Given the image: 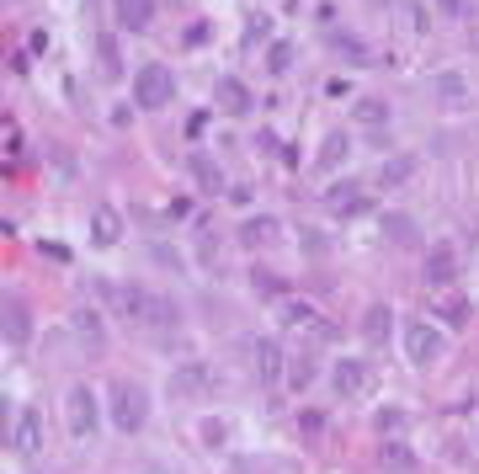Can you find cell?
<instances>
[{"mask_svg": "<svg viewBox=\"0 0 479 474\" xmlns=\"http://www.w3.org/2000/svg\"><path fill=\"white\" fill-rule=\"evenodd\" d=\"M171 102H176V75L166 64H139V75H133V107L160 113Z\"/></svg>", "mask_w": 479, "mask_h": 474, "instance_id": "4", "label": "cell"}, {"mask_svg": "<svg viewBox=\"0 0 479 474\" xmlns=\"http://www.w3.org/2000/svg\"><path fill=\"white\" fill-rule=\"evenodd\" d=\"M213 384V373H208V362H181L176 373H171V395L186 400V395H203Z\"/></svg>", "mask_w": 479, "mask_h": 474, "instance_id": "18", "label": "cell"}, {"mask_svg": "<svg viewBox=\"0 0 479 474\" xmlns=\"http://www.w3.org/2000/svg\"><path fill=\"white\" fill-rule=\"evenodd\" d=\"M5 347H11V352H27V347H32V314L22 309L16 294H5Z\"/></svg>", "mask_w": 479, "mask_h": 474, "instance_id": "10", "label": "cell"}, {"mask_svg": "<svg viewBox=\"0 0 479 474\" xmlns=\"http://www.w3.org/2000/svg\"><path fill=\"white\" fill-rule=\"evenodd\" d=\"M118 240H122V214H118V208H107V203H102V208H91V245L113 251Z\"/></svg>", "mask_w": 479, "mask_h": 474, "instance_id": "16", "label": "cell"}, {"mask_svg": "<svg viewBox=\"0 0 479 474\" xmlns=\"http://www.w3.org/2000/svg\"><path fill=\"white\" fill-rule=\"evenodd\" d=\"M378 469H384V474H416V469H420V459H416V448H411V442L389 437V442L378 448Z\"/></svg>", "mask_w": 479, "mask_h": 474, "instance_id": "15", "label": "cell"}, {"mask_svg": "<svg viewBox=\"0 0 479 474\" xmlns=\"http://www.w3.org/2000/svg\"><path fill=\"white\" fill-rule=\"evenodd\" d=\"M11 453H22V459L43 453V411L38 406H22L11 415Z\"/></svg>", "mask_w": 479, "mask_h": 474, "instance_id": "6", "label": "cell"}, {"mask_svg": "<svg viewBox=\"0 0 479 474\" xmlns=\"http://www.w3.org/2000/svg\"><path fill=\"white\" fill-rule=\"evenodd\" d=\"M250 357H256V378L267 384V389H277L288 373H283V352H277V342L272 336H256L250 342Z\"/></svg>", "mask_w": 479, "mask_h": 474, "instance_id": "9", "label": "cell"}, {"mask_svg": "<svg viewBox=\"0 0 479 474\" xmlns=\"http://www.w3.org/2000/svg\"><path fill=\"white\" fill-rule=\"evenodd\" d=\"M96 294L107 298L122 320H133V325H155V331H176L181 325L176 298L155 294V288H144V283H96Z\"/></svg>", "mask_w": 479, "mask_h": 474, "instance_id": "1", "label": "cell"}, {"mask_svg": "<svg viewBox=\"0 0 479 474\" xmlns=\"http://www.w3.org/2000/svg\"><path fill=\"white\" fill-rule=\"evenodd\" d=\"M384 240H389V245H416L420 240L416 219H405V214H384Z\"/></svg>", "mask_w": 479, "mask_h": 474, "instance_id": "23", "label": "cell"}, {"mask_svg": "<svg viewBox=\"0 0 479 474\" xmlns=\"http://www.w3.org/2000/svg\"><path fill=\"white\" fill-rule=\"evenodd\" d=\"M235 240L245 245V251H267V245H277V240H283V224H277L272 214H250V219L235 230Z\"/></svg>", "mask_w": 479, "mask_h": 474, "instance_id": "8", "label": "cell"}, {"mask_svg": "<svg viewBox=\"0 0 479 474\" xmlns=\"http://www.w3.org/2000/svg\"><path fill=\"white\" fill-rule=\"evenodd\" d=\"M389 336H394V309H389V304H367V309H362V342L384 347Z\"/></svg>", "mask_w": 479, "mask_h": 474, "instance_id": "17", "label": "cell"}, {"mask_svg": "<svg viewBox=\"0 0 479 474\" xmlns=\"http://www.w3.org/2000/svg\"><path fill=\"white\" fill-rule=\"evenodd\" d=\"M107 415H113V426L118 432H144V421H149V395H144V384H133V378H118V384H107Z\"/></svg>", "mask_w": 479, "mask_h": 474, "instance_id": "2", "label": "cell"}, {"mask_svg": "<svg viewBox=\"0 0 479 474\" xmlns=\"http://www.w3.org/2000/svg\"><path fill=\"white\" fill-rule=\"evenodd\" d=\"M400 16L411 22V32H431V27H426L431 16H426V5H416V0H405V5H400Z\"/></svg>", "mask_w": 479, "mask_h": 474, "instance_id": "33", "label": "cell"}, {"mask_svg": "<svg viewBox=\"0 0 479 474\" xmlns=\"http://www.w3.org/2000/svg\"><path fill=\"white\" fill-rule=\"evenodd\" d=\"M113 11H118V27L128 32H149L155 22V0H113Z\"/></svg>", "mask_w": 479, "mask_h": 474, "instance_id": "19", "label": "cell"}, {"mask_svg": "<svg viewBox=\"0 0 479 474\" xmlns=\"http://www.w3.org/2000/svg\"><path fill=\"white\" fill-rule=\"evenodd\" d=\"M453 278H458V251L442 240V245H431V251H426V283H431V288H442V283H453Z\"/></svg>", "mask_w": 479, "mask_h": 474, "instance_id": "13", "label": "cell"}, {"mask_svg": "<svg viewBox=\"0 0 479 474\" xmlns=\"http://www.w3.org/2000/svg\"><path fill=\"white\" fill-rule=\"evenodd\" d=\"M64 411H69V432H75V437H91V432L102 426V400H96L91 384H75V389L64 395Z\"/></svg>", "mask_w": 479, "mask_h": 474, "instance_id": "5", "label": "cell"}, {"mask_svg": "<svg viewBox=\"0 0 479 474\" xmlns=\"http://www.w3.org/2000/svg\"><path fill=\"white\" fill-rule=\"evenodd\" d=\"M405 421H411V411H405V406H384V411H378V432H400Z\"/></svg>", "mask_w": 479, "mask_h": 474, "instance_id": "31", "label": "cell"}, {"mask_svg": "<svg viewBox=\"0 0 479 474\" xmlns=\"http://www.w3.org/2000/svg\"><path fill=\"white\" fill-rule=\"evenodd\" d=\"M325 208L336 214V219H352L367 208V197H362V181H330L325 187Z\"/></svg>", "mask_w": 479, "mask_h": 474, "instance_id": "11", "label": "cell"}, {"mask_svg": "<svg viewBox=\"0 0 479 474\" xmlns=\"http://www.w3.org/2000/svg\"><path fill=\"white\" fill-rule=\"evenodd\" d=\"M400 342H405L411 368H437L442 352H447V336H442V325H431V320H405V325H400Z\"/></svg>", "mask_w": 479, "mask_h": 474, "instance_id": "3", "label": "cell"}, {"mask_svg": "<svg viewBox=\"0 0 479 474\" xmlns=\"http://www.w3.org/2000/svg\"><path fill=\"white\" fill-rule=\"evenodd\" d=\"M288 389H309L314 384V357L303 352V357H294V368H288V378H283Z\"/></svg>", "mask_w": 479, "mask_h": 474, "instance_id": "28", "label": "cell"}, {"mask_svg": "<svg viewBox=\"0 0 479 474\" xmlns=\"http://www.w3.org/2000/svg\"><path fill=\"white\" fill-rule=\"evenodd\" d=\"M69 325H75V336H80L86 347H107V325H102V314H96V309H75V314H69Z\"/></svg>", "mask_w": 479, "mask_h": 474, "instance_id": "21", "label": "cell"}, {"mask_svg": "<svg viewBox=\"0 0 479 474\" xmlns=\"http://www.w3.org/2000/svg\"><path fill=\"white\" fill-rule=\"evenodd\" d=\"M347 155H352V133H341V128H330V133L320 139V155H314V160H320V171H336V166H341Z\"/></svg>", "mask_w": 479, "mask_h": 474, "instance_id": "20", "label": "cell"}, {"mask_svg": "<svg viewBox=\"0 0 479 474\" xmlns=\"http://www.w3.org/2000/svg\"><path fill=\"white\" fill-rule=\"evenodd\" d=\"M299 426H303V437H320V432H325V411H303Z\"/></svg>", "mask_w": 479, "mask_h": 474, "instance_id": "36", "label": "cell"}, {"mask_svg": "<svg viewBox=\"0 0 479 474\" xmlns=\"http://www.w3.org/2000/svg\"><path fill=\"white\" fill-rule=\"evenodd\" d=\"M411 177H416V155H389L378 166V187H405Z\"/></svg>", "mask_w": 479, "mask_h": 474, "instance_id": "22", "label": "cell"}, {"mask_svg": "<svg viewBox=\"0 0 479 474\" xmlns=\"http://www.w3.org/2000/svg\"><path fill=\"white\" fill-rule=\"evenodd\" d=\"M250 283H256V294H267V298L283 294V278H277V272H267V267H256V272H250Z\"/></svg>", "mask_w": 479, "mask_h": 474, "instance_id": "29", "label": "cell"}, {"mask_svg": "<svg viewBox=\"0 0 479 474\" xmlns=\"http://www.w3.org/2000/svg\"><path fill=\"white\" fill-rule=\"evenodd\" d=\"M330 384H336V395H347V400L362 395V389H367V362H362V357H336V362H330Z\"/></svg>", "mask_w": 479, "mask_h": 474, "instance_id": "12", "label": "cell"}, {"mask_svg": "<svg viewBox=\"0 0 479 474\" xmlns=\"http://www.w3.org/2000/svg\"><path fill=\"white\" fill-rule=\"evenodd\" d=\"M267 27H272L267 16H250V22H245V43H261V38H267Z\"/></svg>", "mask_w": 479, "mask_h": 474, "instance_id": "37", "label": "cell"}, {"mask_svg": "<svg viewBox=\"0 0 479 474\" xmlns=\"http://www.w3.org/2000/svg\"><path fill=\"white\" fill-rule=\"evenodd\" d=\"M325 43H330L336 54H347L352 64H367V43H362V38H352V32H341V27H330V32H325Z\"/></svg>", "mask_w": 479, "mask_h": 474, "instance_id": "24", "label": "cell"}, {"mask_svg": "<svg viewBox=\"0 0 479 474\" xmlns=\"http://www.w3.org/2000/svg\"><path fill=\"white\" fill-rule=\"evenodd\" d=\"M208 38H213V27H208V22H186V32H181V43H186V49H203Z\"/></svg>", "mask_w": 479, "mask_h": 474, "instance_id": "34", "label": "cell"}, {"mask_svg": "<svg viewBox=\"0 0 479 474\" xmlns=\"http://www.w3.org/2000/svg\"><path fill=\"white\" fill-rule=\"evenodd\" d=\"M149 251H155V261H160L166 272H181V267H186V261H181V256H176V251H171V245H166V240H155Z\"/></svg>", "mask_w": 479, "mask_h": 474, "instance_id": "35", "label": "cell"}, {"mask_svg": "<svg viewBox=\"0 0 479 474\" xmlns=\"http://www.w3.org/2000/svg\"><path fill=\"white\" fill-rule=\"evenodd\" d=\"M464 96H469V86H464V75H458V69L437 75V102H453V107H458Z\"/></svg>", "mask_w": 479, "mask_h": 474, "instance_id": "27", "label": "cell"}, {"mask_svg": "<svg viewBox=\"0 0 479 474\" xmlns=\"http://www.w3.org/2000/svg\"><path fill=\"white\" fill-rule=\"evenodd\" d=\"M96 59H102V75H107V80H118V75H122V49H118V38H107V32H102V38H96Z\"/></svg>", "mask_w": 479, "mask_h": 474, "instance_id": "25", "label": "cell"}, {"mask_svg": "<svg viewBox=\"0 0 479 474\" xmlns=\"http://www.w3.org/2000/svg\"><path fill=\"white\" fill-rule=\"evenodd\" d=\"M437 320L464 325V320H469V298H464V294H442V298H437Z\"/></svg>", "mask_w": 479, "mask_h": 474, "instance_id": "26", "label": "cell"}, {"mask_svg": "<svg viewBox=\"0 0 479 474\" xmlns=\"http://www.w3.org/2000/svg\"><path fill=\"white\" fill-rule=\"evenodd\" d=\"M203 437L219 448V442H224V421H213V415H208V421H203Z\"/></svg>", "mask_w": 479, "mask_h": 474, "instance_id": "39", "label": "cell"}, {"mask_svg": "<svg viewBox=\"0 0 479 474\" xmlns=\"http://www.w3.org/2000/svg\"><path fill=\"white\" fill-rule=\"evenodd\" d=\"M186 171H192V181H197V192H203V197H230L224 171H219V160H213V155L192 150V155H186Z\"/></svg>", "mask_w": 479, "mask_h": 474, "instance_id": "7", "label": "cell"}, {"mask_svg": "<svg viewBox=\"0 0 479 474\" xmlns=\"http://www.w3.org/2000/svg\"><path fill=\"white\" fill-rule=\"evenodd\" d=\"M303 256H325V235H314V230H303Z\"/></svg>", "mask_w": 479, "mask_h": 474, "instance_id": "38", "label": "cell"}, {"mask_svg": "<svg viewBox=\"0 0 479 474\" xmlns=\"http://www.w3.org/2000/svg\"><path fill=\"white\" fill-rule=\"evenodd\" d=\"M352 113H357L362 123H384V118H389V107H384L378 96H362V102H357V107H352Z\"/></svg>", "mask_w": 479, "mask_h": 474, "instance_id": "32", "label": "cell"}, {"mask_svg": "<svg viewBox=\"0 0 479 474\" xmlns=\"http://www.w3.org/2000/svg\"><path fill=\"white\" fill-rule=\"evenodd\" d=\"M267 64H272V75H288V64H294V43H272V49H267Z\"/></svg>", "mask_w": 479, "mask_h": 474, "instance_id": "30", "label": "cell"}, {"mask_svg": "<svg viewBox=\"0 0 479 474\" xmlns=\"http://www.w3.org/2000/svg\"><path fill=\"white\" fill-rule=\"evenodd\" d=\"M213 102H219V113H250V107H256V96H250V86H245V80H235V75H224V80H219V86H213Z\"/></svg>", "mask_w": 479, "mask_h": 474, "instance_id": "14", "label": "cell"}, {"mask_svg": "<svg viewBox=\"0 0 479 474\" xmlns=\"http://www.w3.org/2000/svg\"><path fill=\"white\" fill-rule=\"evenodd\" d=\"M437 11H447V16H458V11H464V0H437Z\"/></svg>", "mask_w": 479, "mask_h": 474, "instance_id": "40", "label": "cell"}]
</instances>
